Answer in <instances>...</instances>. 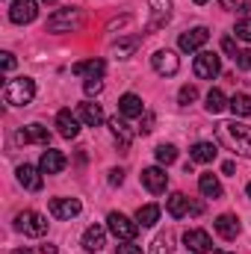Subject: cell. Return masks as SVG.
Returning a JSON list of instances; mask_svg holds the SVG:
<instances>
[{"label": "cell", "instance_id": "e575fe53", "mask_svg": "<svg viewBox=\"0 0 251 254\" xmlns=\"http://www.w3.org/2000/svg\"><path fill=\"white\" fill-rule=\"evenodd\" d=\"M83 89H86V95H101L104 83H101V77H89V80L83 83Z\"/></svg>", "mask_w": 251, "mask_h": 254}, {"label": "cell", "instance_id": "f35d334b", "mask_svg": "<svg viewBox=\"0 0 251 254\" xmlns=\"http://www.w3.org/2000/svg\"><path fill=\"white\" fill-rule=\"evenodd\" d=\"M222 51H225V54H231V57L237 60V42H234L231 36H225V39H222Z\"/></svg>", "mask_w": 251, "mask_h": 254}, {"label": "cell", "instance_id": "5b68a950", "mask_svg": "<svg viewBox=\"0 0 251 254\" xmlns=\"http://www.w3.org/2000/svg\"><path fill=\"white\" fill-rule=\"evenodd\" d=\"M80 27V9H57L48 18V33H71Z\"/></svg>", "mask_w": 251, "mask_h": 254}, {"label": "cell", "instance_id": "c3c4849f", "mask_svg": "<svg viewBox=\"0 0 251 254\" xmlns=\"http://www.w3.org/2000/svg\"><path fill=\"white\" fill-rule=\"evenodd\" d=\"M246 192H249V198H251V184H249V190H246Z\"/></svg>", "mask_w": 251, "mask_h": 254}, {"label": "cell", "instance_id": "8fae6325", "mask_svg": "<svg viewBox=\"0 0 251 254\" xmlns=\"http://www.w3.org/2000/svg\"><path fill=\"white\" fill-rule=\"evenodd\" d=\"M184 246H187L192 254L213 252V240H210V234H207V231H201V228H192V231L184 234Z\"/></svg>", "mask_w": 251, "mask_h": 254}, {"label": "cell", "instance_id": "ac0fdd59", "mask_svg": "<svg viewBox=\"0 0 251 254\" xmlns=\"http://www.w3.org/2000/svg\"><path fill=\"white\" fill-rule=\"evenodd\" d=\"M18 142H39V145H48L51 142V133H48V127H42V125H27L24 130H18V136H15Z\"/></svg>", "mask_w": 251, "mask_h": 254}, {"label": "cell", "instance_id": "d6986e66", "mask_svg": "<svg viewBox=\"0 0 251 254\" xmlns=\"http://www.w3.org/2000/svg\"><path fill=\"white\" fill-rule=\"evenodd\" d=\"M104 246H107V231H104L101 225L86 228V234H83V249H86V252H101Z\"/></svg>", "mask_w": 251, "mask_h": 254}, {"label": "cell", "instance_id": "30bf717a", "mask_svg": "<svg viewBox=\"0 0 251 254\" xmlns=\"http://www.w3.org/2000/svg\"><path fill=\"white\" fill-rule=\"evenodd\" d=\"M36 15H39V3L36 0H15L12 9H9V18L15 24H33Z\"/></svg>", "mask_w": 251, "mask_h": 254}, {"label": "cell", "instance_id": "5bb4252c", "mask_svg": "<svg viewBox=\"0 0 251 254\" xmlns=\"http://www.w3.org/2000/svg\"><path fill=\"white\" fill-rule=\"evenodd\" d=\"M18 184H21L24 190H30V192H39L42 187H45V181H42V169L18 166Z\"/></svg>", "mask_w": 251, "mask_h": 254}, {"label": "cell", "instance_id": "f1b7e54d", "mask_svg": "<svg viewBox=\"0 0 251 254\" xmlns=\"http://www.w3.org/2000/svg\"><path fill=\"white\" fill-rule=\"evenodd\" d=\"M175 160H178V148L175 145H160L157 148V163L160 166H172Z\"/></svg>", "mask_w": 251, "mask_h": 254}, {"label": "cell", "instance_id": "74e56055", "mask_svg": "<svg viewBox=\"0 0 251 254\" xmlns=\"http://www.w3.org/2000/svg\"><path fill=\"white\" fill-rule=\"evenodd\" d=\"M154 130V113H148L145 110V116H142V127H139V133H151Z\"/></svg>", "mask_w": 251, "mask_h": 254}, {"label": "cell", "instance_id": "4fadbf2b", "mask_svg": "<svg viewBox=\"0 0 251 254\" xmlns=\"http://www.w3.org/2000/svg\"><path fill=\"white\" fill-rule=\"evenodd\" d=\"M39 169H42V175H60L65 169V154L48 148V151L42 154V160H39Z\"/></svg>", "mask_w": 251, "mask_h": 254}, {"label": "cell", "instance_id": "681fc988", "mask_svg": "<svg viewBox=\"0 0 251 254\" xmlns=\"http://www.w3.org/2000/svg\"><path fill=\"white\" fill-rule=\"evenodd\" d=\"M45 3H57V0H45Z\"/></svg>", "mask_w": 251, "mask_h": 254}, {"label": "cell", "instance_id": "ee69618b", "mask_svg": "<svg viewBox=\"0 0 251 254\" xmlns=\"http://www.w3.org/2000/svg\"><path fill=\"white\" fill-rule=\"evenodd\" d=\"M222 6L225 9H234V6H240V0H222Z\"/></svg>", "mask_w": 251, "mask_h": 254}, {"label": "cell", "instance_id": "9c48e42d", "mask_svg": "<svg viewBox=\"0 0 251 254\" xmlns=\"http://www.w3.org/2000/svg\"><path fill=\"white\" fill-rule=\"evenodd\" d=\"M142 187L148 192H154V195H160V192H166V187H169V175L160 166H148L142 172Z\"/></svg>", "mask_w": 251, "mask_h": 254}, {"label": "cell", "instance_id": "484cf974", "mask_svg": "<svg viewBox=\"0 0 251 254\" xmlns=\"http://www.w3.org/2000/svg\"><path fill=\"white\" fill-rule=\"evenodd\" d=\"M187 213H189V198L184 192H175V195L169 198V216H172V219H184Z\"/></svg>", "mask_w": 251, "mask_h": 254}, {"label": "cell", "instance_id": "7402d4cb", "mask_svg": "<svg viewBox=\"0 0 251 254\" xmlns=\"http://www.w3.org/2000/svg\"><path fill=\"white\" fill-rule=\"evenodd\" d=\"M77 77H101L104 71H107V63L104 60H86V63H74L71 68Z\"/></svg>", "mask_w": 251, "mask_h": 254}, {"label": "cell", "instance_id": "836d02e7", "mask_svg": "<svg viewBox=\"0 0 251 254\" xmlns=\"http://www.w3.org/2000/svg\"><path fill=\"white\" fill-rule=\"evenodd\" d=\"M237 39H243V42H251V18H243V21H237Z\"/></svg>", "mask_w": 251, "mask_h": 254}, {"label": "cell", "instance_id": "52a82bcc", "mask_svg": "<svg viewBox=\"0 0 251 254\" xmlns=\"http://www.w3.org/2000/svg\"><path fill=\"white\" fill-rule=\"evenodd\" d=\"M151 65H154V71L157 74H163V77H175L178 71H181V60H178V54L175 51H157L154 57H151Z\"/></svg>", "mask_w": 251, "mask_h": 254}, {"label": "cell", "instance_id": "2e32d148", "mask_svg": "<svg viewBox=\"0 0 251 254\" xmlns=\"http://www.w3.org/2000/svg\"><path fill=\"white\" fill-rule=\"evenodd\" d=\"M213 225H216V234H219L222 240H237V237H240V219L231 216V213H222Z\"/></svg>", "mask_w": 251, "mask_h": 254}, {"label": "cell", "instance_id": "603a6c76", "mask_svg": "<svg viewBox=\"0 0 251 254\" xmlns=\"http://www.w3.org/2000/svg\"><path fill=\"white\" fill-rule=\"evenodd\" d=\"M189 157H192V163H213L216 145H213V142H195V145L189 148Z\"/></svg>", "mask_w": 251, "mask_h": 254}, {"label": "cell", "instance_id": "bcb514c9", "mask_svg": "<svg viewBox=\"0 0 251 254\" xmlns=\"http://www.w3.org/2000/svg\"><path fill=\"white\" fill-rule=\"evenodd\" d=\"M195 3H198V6H204V3H207V0H195Z\"/></svg>", "mask_w": 251, "mask_h": 254}, {"label": "cell", "instance_id": "7dc6e473", "mask_svg": "<svg viewBox=\"0 0 251 254\" xmlns=\"http://www.w3.org/2000/svg\"><path fill=\"white\" fill-rule=\"evenodd\" d=\"M213 254H231V252H213Z\"/></svg>", "mask_w": 251, "mask_h": 254}, {"label": "cell", "instance_id": "ba28073f", "mask_svg": "<svg viewBox=\"0 0 251 254\" xmlns=\"http://www.w3.org/2000/svg\"><path fill=\"white\" fill-rule=\"evenodd\" d=\"M80 210H83V204H80L77 198H51V216L60 219V222L74 219Z\"/></svg>", "mask_w": 251, "mask_h": 254}, {"label": "cell", "instance_id": "cb8c5ba5", "mask_svg": "<svg viewBox=\"0 0 251 254\" xmlns=\"http://www.w3.org/2000/svg\"><path fill=\"white\" fill-rule=\"evenodd\" d=\"M198 190H201L204 198H222V184H219L216 175H201L198 178Z\"/></svg>", "mask_w": 251, "mask_h": 254}, {"label": "cell", "instance_id": "44dd1931", "mask_svg": "<svg viewBox=\"0 0 251 254\" xmlns=\"http://www.w3.org/2000/svg\"><path fill=\"white\" fill-rule=\"evenodd\" d=\"M77 119L89 127H98L104 122V110H101L98 104H80V107H77Z\"/></svg>", "mask_w": 251, "mask_h": 254}, {"label": "cell", "instance_id": "4dcf8cb0", "mask_svg": "<svg viewBox=\"0 0 251 254\" xmlns=\"http://www.w3.org/2000/svg\"><path fill=\"white\" fill-rule=\"evenodd\" d=\"M178 101H181L184 107L195 104V101H198V89H195V86H181V95H178Z\"/></svg>", "mask_w": 251, "mask_h": 254}, {"label": "cell", "instance_id": "b9f144b4", "mask_svg": "<svg viewBox=\"0 0 251 254\" xmlns=\"http://www.w3.org/2000/svg\"><path fill=\"white\" fill-rule=\"evenodd\" d=\"M42 254H60V252H57V246H51V243H45V246H42Z\"/></svg>", "mask_w": 251, "mask_h": 254}, {"label": "cell", "instance_id": "7bdbcfd3", "mask_svg": "<svg viewBox=\"0 0 251 254\" xmlns=\"http://www.w3.org/2000/svg\"><path fill=\"white\" fill-rule=\"evenodd\" d=\"M234 169H237V166H234V163H231V160H228V163H225V166H222V172H225V175H234Z\"/></svg>", "mask_w": 251, "mask_h": 254}, {"label": "cell", "instance_id": "d590c367", "mask_svg": "<svg viewBox=\"0 0 251 254\" xmlns=\"http://www.w3.org/2000/svg\"><path fill=\"white\" fill-rule=\"evenodd\" d=\"M116 254H142V246H136L133 240L130 243H119L116 246Z\"/></svg>", "mask_w": 251, "mask_h": 254}, {"label": "cell", "instance_id": "d6a6232c", "mask_svg": "<svg viewBox=\"0 0 251 254\" xmlns=\"http://www.w3.org/2000/svg\"><path fill=\"white\" fill-rule=\"evenodd\" d=\"M154 15H157V21H154V24L169 21V0H166V3H163V0H154Z\"/></svg>", "mask_w": 251, "mask_h": 254}, {"label": "cell", "instance_id": "f907efd6", "mask_svg": "<svg viewBox=\"0 0 251 254\" xmlns=\"http://www.w3.org/2000/svg\"><path fill=\"white\" fill-rule=\"evenodd\" d=\"M249 6H251V0H249Z\"/></svg>", "mask_w": 251, "mask_h": 254}, {"label": "cell", "instance_id": "d4e9b609", "mask_svg": "<svg viewBox=\"0 0 251 254\" xmlns=\"http://www.w3.org/2000/svg\"><path fill=\"white\" fill-rule=\"evenodd\" d=\"M228 107H231V113L240 116V119H249L251 116V98L246 95V92H237V95L228 101Z\"/></svg>", "mask_w": 251, "mask_h": 254}, {"label": "cell", "instance_id": "3957f363", "mask_svg": "<svg viewBox=\"0 0 251 254\" xmlns=\"http://www.w3.org/2000/svg\"><path fill=\"white\" fill-rule=\"evenodd\" d=\"M15 228L27 237H45L48 234V219L36 210H24V213L15 216Z\"/></svg>", "mask_w": 251, "mask_h": 254}, {"label": "cell", "instance_id": "60d3db41", "mask_svg": "<svg viewBox=\"0 0 251 254\" xmlns=\"http://www.w3.org/2000/svg\"><path fill=\"white\" fill-rule=\"evenodd\" d=\"M0 57H3V71H12L15 68V57L12 54H0Z\"/></svg>", "mask_w": 251, "mask_h": 254}, {"label": "cell", "instance_id": "8992f818", "mask_svg": "<svg viewBox=\"0 0 251 254\" xmlns=\"http://www.w3.org/2000/svg\"><path fill=\"white\" fill-rule=\"evenodd\" d=\"M192 71H195V77H201V80H213V77L222 71V60H219V54H213V51H198Z\"/></svg>", "mask_w": 251, "mask_h": 254}, {"label": "cell", "instance_id": "7a4b0ae2", "mask_svg": "<svg viewBox=\"0 0 251 254\" xmlns=\"http://www.w3.org/2000/svg\"><path fill=\"white\" fill-rule=\"evenodd\" d=\"M36 98V80L30 77H15L3 86V101L9 107H27Z\"/></svg>", "mask_w": 251, "mask_h": 254}, {"label": "cell", "instance_id": "ab89813d", "mask_svg": "<svg viewBox=\"0 0 251 254\" xmlns=\"http://www.w3.org/2000/svg\"><path fill=\"white\" fill-rule=\"evenodd\" d=\"M122 181H125V172H122V169H113V172H110V184H113V187H122Z\"/></svg>", "mask_w": 251, "mask_h": 254}, {"label": "cell", "instance_id": "f546056e", "mask_svg": "<svg viewBox=\"0 0 251 254\" xmlns=\"http://www.w3.org/2000/svg\"><path fill=\"white\" fill-rule=\"evenodd\" d=\"M136 48H139V36H127L122 42H116V54H119V57H130Z\"/></svg>", "mask_w": 251, "mask_h": 254}, {"label": "cell", "instance_id": "ffe728a7", "mask_svg": "<svg viewBox=\"0 0 251 254\" xmlns=\"http://www.w3.org/2000/svg\"><path fill=\"white\" fill-rule=\"evenodd\" d=\"M107 125H110V130H113V136H116V139H119V148H130V142H133V130H130V125H127L125 119H119V116H116V119H110V122H107Z\"/></svg>", "mask_w": 251, "mask_h": 254}, {"label": "cell", "instance_id": "6da1fadb", "mask_svg": "<svg viewBox=\"0 0 251 254\" xmlns=\"http://www.w3.org/2000/svg\"><path fill=\"white\" fill-rule=\"evenodd\" d=\"M216 139L219 145H225L228 151L240 154V157H251V127L240 125V122H222L216 127Z\"/></svg>", "mask_w": 251, "mask_h": 254}, {"label": "cell", "instance_id": "8d00e7d4", "mask_svg": "<svg viewBox=\"0 0 251 254\" xmlns=\"http://www.w3.org/2000/svg\"><path fill=\"white\" fill-rule=\"evenodd\" d=\"M237 68L251 71V48H249V51H243V54H237Z\"/></svg>", "mask_w": 251, "mask_h": 254}, {"label": "cell", "instance_id": "f6af8a7d", "mask_svg": "<svg viewBox=\"0 0 251 254\" xmlns=\"http://www.w3.org/2000/svg\"><path fill=\"white\" fill-rule=\"evenodd\" d=\"M12 254H33V252H30V249H15Z\"/></svg>", "mask_w": 251, "mask_h": 254}, {"label": "cell", "instance_id": "9a60e30c", "mask_svg": "<svg viewBox=\"0 0 251 254\" xmlns=\"http://www.w3.org/2000/svg\"><path fill=\"white\" fill-rule=\"evenodd\" d=\"M57 130H60V136H65V139H74L80 133V119L71 110H60L57 113Z\"/></svg>", "mask_w": 251, "mask_h": 254}, {"label": "cell", "instance_id": "83f0119b", "mask_svg": "<svg viewBox=\"0 0 251 254\" xmlns=\"http://www.w3.org/2000/svg\"><path fill=\"white\" fill-rule=\"evenodd\" d=\"M225 107H228L225 92H222V89H210V92H207V113H213V116H216V113H222Z\"/></svg>", "mask_w": 251, "mask_h": 254}, {"label": "cell", "instance_id": "4316f807", "mask_svg": "<svg viewBox=\"0 0 251 254\" xmlns=\"http://www.w3.org/2000/svg\"><path fill=\"white\" fill-rule=\"evenodd\" d=\"M136 222L145 225V228L157 225V222H160V207H157V204H145V207H139V210H136Z\"/></svg>", "mask_w": 251, "mask_h": 254}, {"label": "cell", "instance_id": "e0dca14e", "mask_svg": "<svg viewBox=\"0 0 251 254\" xmlns=\"http://www.w3.org/2000/svg\"><path fill=\"white\" fill-rule=\"evenodd\" d=\"M119 110H122V116H125V119H142V116H145V104H142V98H139V95H133V92L122 95Z\"/></svg>", "mask_w": 251, "mask_h": 254}, {"label": "cell", "instance_id": "7c38bea8", "mask_svg": "<svg viewBox=\"0 0 251 254\" xmlns=\"http://www.w3.org/2000/svg\"><path fill=\"white\" fill-rule=\"evenodd\" d=\"M207 39H210V30H207V27H195V30H189V33H184V36L178 39V45H181V51L195 54V51H201V48L207 45Z\"/></svg>", "mask_w": 251, "mask_h": 254}, {"label": "cell", "instance_id": "277c9868", "mask_svg": "<svg viewBox=\"0 0 251 254\" xmlns=\"http://www.w3.org/2000/svg\"><path fill=\"white\" fill-rule=\"evenodd\" d=\"M107 228H110V234H113L119 243H130V240H136V234H139V222H130L125 213H110V216H107Z\"/></svg>", "mask_w": 251, "mask_h": 254}, {"label": "cell", "instance_id": "1f68e13d", "mask_svg": "<svg viewBox=\"0 0 251 254\" xmlns=\"http://www.w3.org/2000/svg\"><path fill=\"white\" fill-rule=\"evenodd\" d=\"M148 254H172V246H169V237H157L154 243H151V249Z\"/></svg>", "mask_w": 251, "mask_h": 254}]
</instances>
